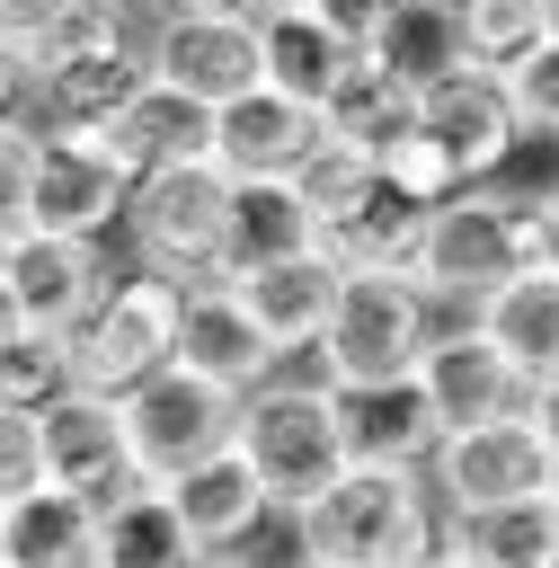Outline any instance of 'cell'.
I'll return each mask as SVG.
<instances>
[{
    "label": "cell",
    "mask_w": 559,
    "mask_h": 568,
    "mask_svg": "<svg viewBox=\"0 0 559 568\" xmlns=\"http://www.w3.org/2000/svg\"><path fill=\"white\" fill-rule=\"evenodd\" d=\"M417 133L461 169V186H506V169H515V151H524V124H515V106H506V80L479 71V62L426 89Z\"/></svg>",
    "instance_id": "obj_13"
},
{
    "label": "cell",
    "mask_w": 559,
    "mask_h": 568,
    "mask_svg": "<svg viewBox=\"0 0 559 568\" xmlns=\"http://www.w3.org/2000/svg\"><path fill=\"white\" fill-rule=\"evenodd\" d=\"M541 266L559 275V178L541 186Z\"/></svg>",
    "instance_id": "obj_38"
},
{
    "label": "cell",
    "mask_w": 559,
    "mask_h": 568,
    "mask_svg": "<svg viewBox=\"0 0 559 568\" xmlns=\"http://www.w3.org/2000/svg\"><path fill=\"white\" fill-rule=\"evenodd\" d=\"M62 0H0V27H44Z\"/></svg>",
    "instance_id": "obj_39"
},
{
    "label": "cell",
    "mask_w": 559,
    "mask_h": 568,
    "mask_svg": "<svg viewBox=\"0 0 559 568\" xmlns=\"http://www.w3.org/2000/svg\"><path fill=\"white\" fill-rule=\"evenodd\" d=\"M302 248H319V231H311L302 195H293V186H240V266L302 257ZM240 266H231V275H240Z\"/></svg>",
    "instance_id": "obj_32"
},
{
    "label": "cell",
    "mask_w": 559,
    "mask_h": 568,
    "mask_svg": "<svg viewBox=\"0 0 559 568\" xmlns=\"http://www.w3.org/2000/svg\"><path fill=\"white\" fill-rule=\"evenodd\" d=\"M417 115H426V89H417L408 71H390L382 53H355V71H346L337 98H328V142H346V151H364V160H390V151L417 133Z\"/></svg>",
    "instance_id": "obj_20"
},
{
    "label": "cell",
    "mask_w": 559,
    "mask_h": 568,
    "mask_svg": "<svg viewBox=\"0 0 559 568\" xmlns=\"http://www.w3.org/2000/svg\"><path fill=\"white\" fill-rule=\"evenodd\" d=\"M133 257L169 284H231L240 266V178L204 151L186 169H160L133 186V222H124Z\"/></svg>",
    "instance_id": "obj_5"
},
{
    "label": "cell",
    "mask_w": 559,
    "mask_h": 568,
    "mask_svg": "<svg viewBox=\"0 0 559 568\" xmlns=\"http://www.w3.org/2000/svg\"><path fill=\"white\" fill-rule=\"evenodd\" d=\"M106 257L98 240H0V328H44L80 337L89 311L106 302Z\"/></svg>",
    "instance_id": "obj_10"
},
{
    "label": "cell",
    "mask_w": 559,
    "mask_h": 568,
    "mask_svg": "<svg viewBox=\"0 0 559 568\" xmlns=\"http://www.w3.org/2000/svg\"><path fill=\"white\" fill-rule=\"evenodd\" d=\"M293 550L328 568H426L444 559V497L408 462H355L319 506L293 515Z\"/></svg>",
    "instance_id": "obj_2"
},
{
    "label": "cell",
    "mask_w": 559,
    "mask_h": 568,
    "mask_svg": "<svg viewBox=\"0 0 559 568\" xmlns=\"http://www.w3.org/2000/svg\"><path fill=\"white\" fill-rule=\"evenodd\" d=\"M470 328L488 337V346H506V364L541 390V382H559V275L550 266H524L515 284H497L479 311H470Z\"/></svg>",
    "instance_id": "obj_22"
},
{
    "label": "cell",
    "mask_w": 559,
    "mask_h": 568,
    "mask_svg": "<svg viewBox=\"0 0 559 568\" xmlns=\"http://www.w3.org/2000/svg\"><path fill=\"white\" fill-rule=\"evenodd\" d=\"M435 337H444V311L426 302L417 275H346V302H337L328 337L293 364H311L346 399H373V390H417V364H426Z\"/></svg>",
    "instance_id": "obj_4"
},
{
    "label": "cell",
    "mask_w": 559,
    "mask_h": 568,
    "mask_svg": "<svg viewBox=\"0 0 559 568\" xmlns=\"http://www.w3.org/2000/svg\"><path fill=\"white\" fill-rule=\"evenodd\" d=\"M169 506L186 515V532L213 550V559H231V550H248L257 541V524L275 515V497L257 488V470L240 462V453H222V462H204V470H186L177 488H169Z\"/></svg>",
    "instance_id": "obj_24"
},
{
    "label": "cell",
    "mask_w": 559,
    "mask_h": 568,
    "mask_svg": "<svg viewBox=\"0 0 559 568\" xmlns=\"http://www.w3.org/2000/svg\"><path fill=\"white\" fill-rule=\"evenodd\" d=\"M115 160H124V178L142 186V178H160V169H186V160H204L213 151V106H195V98H177V89H142L106 133H98Z\"/></svg>",
    "instance_id": "obj_21"
},
{
    "label": "cell",
    "mask_w": 559,
    "mask_h": 568,
    "mask_svg": "<svg viewBox=\"0 0 559 568\" xmlns=\"http://www.w3.org/2000/svg\"><path fill=\"white\" fill-rule=\"evenodd\" d=\"M177 364L204 373V382H222L231 399H257L266 382L293 373V355L257 328V311L240 302V284H186V355Z\"/></svg>",
    "instance_id": "obj_16"
},
{
    "label": "cell",
    "mask_w": 559,
    "mask_h": 568,
    "mask_svg": "<svg viewBox=\"0 0 559 568\" xmlns=\"http://www.w3.org/2000/svg\"><path fill=\"white\" fill-rule=\"evenodd\" d=\"M390 71H408L417 89H435V80H453V71H470V36H461V9H435V0H408L399 9V27L373 44Z\"/></svg>",
    "instance_id": "obj_27"
},
{
    "label": "cell",
    "mask_w": 559,
    "mask_h": 568,
    "mask_svg": "<svg viewBox=\"0 0 559 568\" xmlns=\"http://www.w3.org/2000/svg\"><path fill=\"white\" fill-rule=\"evenodd\" d=\"M213 568H248V559H213Z\"/></svg>",
    "instance_id": "obj_44"
},
{
    "label": "cell",
    "mask_w": 559,
    "mask_h": 568,
    "mask_svg": "<svg viewBox=\"0 0 559 568\" xmlns=\"http://www.w3.org/2000/svg\"><path fill=\"white\" fill-rule=\"evenodd\" d=\"M506 80V106H515V124H524V142H559V36L550 44H532L515 71H497Z\"/></svg>",
    "instance_id": "obj_35"
},
{
    "label": "cell",
    "mask_w": 559,
    "mask_h": 568,
    "mask_svg": "<svg viewBox=\"0 0 559 568\" xmlns=\"http://www.w3.org/2000/svg\"><path fill=\"white\" fill-rule=\"evenodd\" d=\"M444 515H479V506H524V497H550L559 488V453L541 444L532 417L515 426H470V435H444L435 462H426Z\"/></svg>",
    "instance_id": "obj_12"
},
{
    "label": "cell",
    "mask_w": 559,
    "mask_h": 568,
    "mask_svg": "<svg viewBox=\"0 0 559 568\" xmlns=\"http://www.w3.org/2000/svg\"><path fill=\"white\" fill-rule=\"evenodd\" d=\"M35 417H44L53 488H71V497H98V506H115V497H133V488H142V462H133L124 399L71 390V399H53V408H35Z\"/></svg>",
    "instance_id": "obj_15"
},
{
    "label": "cell",
    "mask_w": 559,
    "mask_h": 568,
    "mask_svg": "<svg viewBox=\"0 0 559 568\" xmlns=\"http://www.w3.org/2000/svg\"><path fill=\"white\" fill-rule=\"evenodd\" d=\"M0 169H9L0 240H106L115 222H133V178L106 142L35 133L27 115H9L0 124Z\"/></svg>",
    "instance_id": "obj_1"
},
{
    "label": "cell",
    "mask_w": 559,
    "mask_h": 568,
    "mask_svg": "<svg viewBox=\"0 0 559 568\" xmlns=\"http://www.w3.org/2000/svg\"><path fill=\"white\" fill-rule=\"evenodd\" d=\"M35 36H44V62H80V53H142V44H151L142 0H62Z\"/></svg>",
    "instance_id": "obj_30"
},
{
    "label": "cell",
    "mask_w": 559,
    "mask_h": 568,
    "mask_svg": "<svg viewBox=\"0 0 559 568\" xmlns=\"http://www.w3.org/2000/svg\"><path fill=\"white\" fill-rule=\"evenodd\" d=\"M426 568H461V559H426Z\"/></svg>",
    "instance_id": "obj_42"
},
{
    "label": "cell",
    "mask_w": 559,
    "mask_h": 568,
    "mask_svg": "<svg viewBox=\"0 0 559 568\" xmlns=\"http://www.w3.org/2000/svg\"><path fill=\"white\" fill-rule=\"evenodd\" d=\"M435 9H470V0H435Z\"/></svg>",
    "instance_id": "obj_43"
},
{
    "label": "cell",
    "mask_w": 559,
    "mask_h": 568,
    "mask_svg": "<svg viewBox=\"0 0 559 568\" xmlns=\"http://www.w3.org/2000/svg\"><path fill=\"white\" fill-rule=\"evenodd\" d=\"M461 36H470V62L479 71H515L532 44H550V9L541 0H470L461 9Z\"/></svg>",
    "instance_id": "obj_33"
},
{
    "label": "cell",
    "mask_w": 559,
    "mask_h": 568,
    "mask_svg": "<svg viewBox=\"0 0 559 568\" xmlns=\"http://www.w3.org/2000/svg\"><path fill=\"white\" fill-rule=\"evenodd\" d=\"M355 71V53L311 18V9H293V18H266V89H284V98H302V106H319L328 115V98H337V80Z\"/></svg>",
    "instance_id": "obj_26"
},
{
    "label": "cell",
    "mask_w": 559,
    "mask_h": 568,
    "mask_svg": "<svg viewBox=\"0 0 559 568\" xmlns=\"http://www.w3.org/2000/svg\"><path fill=\"white\" fill-rule=\"evenodd\" d=\"M328 151V115L284 98V89H257L240 106L213 115V160L240 178V186H302V169Z\"/></svg>",
    "instance_id": "obj_14"
},
{
    "label": "cell",
    "mask_w": 559,
    "mask_h": 568,
    "mask_svg": "<svg viewBox=\"0 0 559 568\" xmlns=\"http://www.w3.org/2000/svg\"><path fill=\"white\" fill-rule=\"evenodd\" d=\"M399 9H408V0H311V18H319L346 53H373V44L399 27Z\"/></svg>",
    "instance_id": "obj_36"
},
{
    "label": "cell",
    "mask_w": 559,
    "mask_h": 568,
    "mask_svg": "<svg viewBox=\"0 0 559 568\" xmlns=\"http://www.w3.org/2000/svg\"><path fill=\"white\" fill-rule=\"evenodd\" d=\"M240 417H248V399H231L222 382H204V373H186V364L124 399L133 462H142V479H151V488H177L186 470H204V462L240 453Z\"/></svg>",
    "instance_id": "obj_8"
},
{
    "label": "cell",
    "mask_w": 559,
    "mask_h": 568,
    "mask_svg": "<svg viewBox=\"0 0 559 568\" xmlns=\"http://www.w3.org/2000/svg\"><path fill=\"white\" fill-rule=\"evenodd\" d=\"M444 559H461V568H559V488L524 497V506L444 515Z\"/></svg>",
    "instance_id": "obj_23"
},
{
    "label": "cell",
    "mask_w": 559,
    "mask_h": 568,
    "mask_svg": "<svg viewBox=\"0 0 559 568\" xmlns=\"http://www.w3.org/2000/svg\"><path fill=\"white\" fill-rule=\"evenodd\" d=\"M0 568H106V506L71 488L0 506Z\"/></svg>",
    "instance_id": "obj_19"
},
{
    "label": "cell",
    "mask_w": 559,
    "mask_h": 568,
    "mask_svg": "<svg viewBox=\"0 0 559 568\" xmlns=\"http://www.w3.org/2000/svg\"><path fill=\"white\" fill-rule=\"evenodd\" d=\"M293 195H302L311 231H319V240H337V231H346V222H355V213H364V204L382 195V160H364V151L328 142V151H319V160L302 169V186H293Z\"/></svg>",
    "instance_id": "obj_31"
},
{
    "label": "cell",
    "mask_w": 559,
    "mask_h": 568,
    "mask_svg": "<svg viewBox=\"0 0 559 568\" xmlns=\"http://www.w3.org/2000/svg\"><path fill=\"white\" fill-rule=\"evenodd\" d=\"M532 426H541V444L559 453V382H541V399H532Z\"/></svg>",
    "instance_id": "obj_40"
},
{
    "label": "cell",
    "mask_w": 559,
    "mask_h": 568,
    "mask_svg": "<svg viewBox=\"0 0 559 568\" xmlns=\"http://www.w3.org/2000/svg\"><path fill=\"white\" fill-rule=\"evenodd\" d=\"M142 9H151V27H169V18H231L248 0H142Z\"/></svg>",
    "instance_id": "obj_37"
},
{
    "label": "cell",
    "mask_w": 559,
    "mask_h": 568,
    "mask_svg": "<svg viewBox=\"0 0 559 568\" xmlns=\"http://www.w3.org/2000/svg\"><path fill=\"white\" fill-rule=\"evenodd\" d=\"M53 488V453H44V417L35 408H0V506H27Z\"/></svg>",
    "instance_id": "obj_34"
},
{
    "label": "cell",
    "mask_w": 559,
    "mask_h": 568,
    "mask_svg": "<svg viewBox=\"0 0 559 568\" xmlns=\"http://www.w3.org/2000/svg\"><path fill=\"white\" fill-rule=\"evenodd\" d=\"M142 89H151V44H142V53H80V62H44L35 98L9 106V115H27L35 133H80V142H98Z\"/></svg>",
    "instance_id": "obj_17"
},
{
    "label": "cell",
    "mask_w": 559,
    "mask_h": 568,
    "mask_svg": "<svg viewBox=\"0 0 559 568\" xmlns=\"http://www.w3.org/2000/svg\"><path fill=\"white\" fill-rule=\"evenodd\" d=\"M417 399H426V417H435V435H470V426H515V417H532V382L506 364V346H488L470 320H444V337L426 346V364H417Z\"/></svg>",
    "instance_id": "obj_11"
},
{
    "label": "cell",
    "mask_w": 559,
    "mask_h": 568,
    "mask_svg": "<svg viewBox=\"0 0 559 568\" xmlns=\"http://www.w3.org/2000/svg\"><path fill=\"white\" fill-rule=\"evenodd\" d=\"M240 462L257 470V488L275 497V515L293 524L302 506H319L346 470H355V426H346V390L319 373H284L248 399L240 417Z\"/></svg>",
    "instance_id": "obj_3"
},
{
    "label": "cell",
    "mask_w": 559,
    "mask_h": 568,
    "mask_svg": "<svg viewBox=\"0 0 559 568\" xmlns=\"http://www.w3.org/2000/svg\"><path fill=\"white\" fill-rule=\"evenodd\" d=\"M177 355H186V284H169V275H151V266L115 275L106 302L89 311V328L71 337L80 390H98V399L151 390L160 373H177Z\"/></svg>",
    "instance_id": "obj_7"
},
{
    "label": "cell",
    "mask_w": 559,
    "mask_h": 568,
    "mask_svg": "<svg viewBox=\"0 0 559 568\" xmlns=\"http://www.w3.org/2000/svg\"><path fill=\"white\" fill-rule=\"evenodd\" d=\"M151 80L195 98V106H240L266 89V18L231 9V18H169L151 27Z\"/></svg>",
    "instance_id": "obj_9"
},
{
    "label": "cell",
    "mask_w": 559,
    "mask_h": 568,
    "mask_svg": "<svg viewBox=\"0 0 559 568\" xmlns=\"http://www.w3.org/2000/svg\"><path fill=\"white\" fill-rule=\"evenodd\" d=\"M106 568H213V550L186 532V515L169 506V488H133L106 506Z\"/></svg>",
    "instance_id": "obj_25"
},
{
    "label": "cell",
    "mask_w": 559,
    "mask_h": 568,
    "mask_svg": "<svg viewBox=\"0 0 559 568\" xmlns=\"http://www.w3.org/2000/svg\"><path fill=\"white\" fill-rule=\"evenodd\" d=\"M80 390V364H71V337H44V328H0V408H53Z\"/></svg>",
    "instance_id": "obj_29"
},
{
    "label": "cell",
    "mask_w": 559,
    "mask_h": 568,
    "mask_svg": "<svg viewBox=\"0 0 559 568\" xmlns=\"http://www.w3.org/2000/svg\"><path fill=\"white\" fill-rule=\"evenodd\" d=\"M541 9H550V36H559V0H541Z\"/></svg>",
    "instance_id": "obj_41"
},
{
    "label": "cell",
    "mask_w": 559,
    "mask_h": 568,
    "mask_svg": "<svg viewBox=\"0 0 559 568\" xmlns=\"http://www.w3.org/2000/svg\"><path fill=\"white\" fill-rule=\"evenodd\" d=\"M524 266H541V204L506 195V186H470L453 204H435L426 248H417V284L435 311L470 320L497 284H515Z\"/></svg>",
    "instance_id": "obj_6"
},
{
    "label": "cell",
    "mask_w": 559,
    "mask_h": 568,
    "mask_svg": "<svg viewBox=\"0 0 559 568\" xmlns=\"http://www.w3.org/2000/svg\"><path fill=\"white\" fill-rule=\"evenodd\" d=\"M231 284H240V302L257 311V328H266L284 355H311V346L328 337L337 302H346V266H337L328 248H302V257H266V266H240Z\"/></svg>",
    "instance_id": "obj_18"
},
{
    "label": "cell",
    "mask_w": 559,
    "mask_h": 568,
    "mask_svg": "<svg viewBox=\"0 0 559 568\" xmlns=\"http://www.w3.org/2000/svg\"><path fill=\"white\" fill-rule=\"evenodd\" d=\"M293 568H328V559H293Z\"/></svg>",
    "instance_id": "obj_45"
},
{
    "label": "cell",
    "mask_w": 559,
    "mask_h": 568,
    "mask_svg": "<svg viewBox=\"0 0 559 568\" xmlns=\"http://www.w3.org/2000/svg\"><path fill=\"white\" fill-rule=\"evenodd\" d=\"M346 426H355V462H408V470H426V462H435V444H444L417 390L346 399Z\"/></svg>",
    "instance_id": "obj_28"
}]
</instances>
